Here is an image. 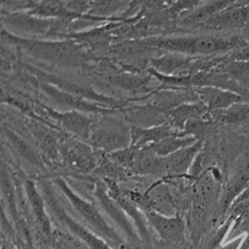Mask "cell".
<instances>
[{
  "label": "cell",
  "mask_w": 249,
  "mask_h": 249,
  "mask_svg": "<svg viewBox=\"0 0 249 249\" xmlns=\"http://www.w3.org/2000/svg\"></svg>",
  "instance_id": "d6a6232c"
},
{
  "label": "cell",
  "mask_w": 249,
  "mask_h": 249,
  "mask_svg": "<svg viewBox=\"0 0 249 249\" xmlns=\"http://www.w3.org/2000/svg\"><path fill=\"white\" fill-rule=\"evenodd\" d=\"M149 44L162 53L192 57L226 55L248 44V36L241 35H186L147 37Z\"/></svg>",
  "instance_id": "6da1fadb"
},
{
  "label": "cell",
  "mask_w": 249,
  "mask_h": 249,
  "mask_svg": "<svg viewBox=\"0 0 249 249\" xmlns=\"http://www.w3.org/2000/svg\"><path fill=\"white\" fill-rule=\"evenodd\" d=\"M39 88L46 95L57 105H60L64 107L70 108V110H77L82 113H110L116 109L104 107L101 106H96L95 104H91L83 100H80L77 97L70 95L68 92L60 90L51 83L43 79H39Z\"/></svg>",
  "instance_id": "e0dca14e"
},
{
  "label": "cell",
  "mask_w": 249,
  "mask_h": 249,
  "mask_svg": "<svg viewBox=\"0 0 249 249\" xmlns=\"http://www.w3.org/2000/svg\"><path fill=\"white\" fill-rule=\"evenodd\" d=\"M1 193H2V209L7 211L14 224H16L21 216L19 213L18 201L16 195V184L9 170V165L2 162L1 165Z\"/></svg>",
  "instance_id": "d4e9b609"
},
{
  "label": "cell",
  "mask_w": 249,
  "mask_h": 249,
  "mask_svg": "<svg viewBox=\"0 0 249 249\" xmlns=\"http://www.w3.org/2000/svg\"><path fill=\"white\" fill-rule=\"evenodd\" d=\"M203 148L204 141L198 140L190 147H184L167 157L160 158V176L163 177V179L189 178V172Z\"/></svg>",
  "instance_id": "8fae6325"
},
{
  "label": "cell",
  "mask_w": 249,
  "mask_h": 249,
  "mask_svg": "<svg viewBox=\"0 0 249 249\" xmlns=\"http://www.w3.org/2000/svg\"><path fill=\"white\" fill-rule=\"evenodd\" d=\"M28 12L36 17L47 20L66 17V1H37L34 9Z\"/></svg>",
  "instance_id": "f1b7e54d"
},
{
  "label": "cell",
  "mask_w": 249,
  "mask_h": 249,
  "mask_svg": "<svg viewBox=\"0 0 249 249\" xmlns=\"http://www.w3.org/2000/svg\"><path fill=\"white\" fill-rule=\"evenodd\" d=\"M233 1H211L201 2L200 5L178 20V27L181 29H201L202 26L219 12L229 8Z\"/></svg>",
  "instance_id": "ffe728a7"
},
{
  "label": "cell",
  "mask_w": 249,
  "mask_h": 249,
  "mask_svg": "<svg viewBox=\"0 0 249 249\" xmlns=\"http://www.w3.org/2000/svg\"><path fill=\"white\" fill-rule=\"evenodd\" d=\"M200 102L209 109L210 112L220 111L229 108L238 103H249V98L232 91L215 87L194 88Z\"/></svg>",
  "instance_id": "d6986e66"
},
{
  "label": "cell",
  "mask_w": 249,
  "mask_h": 249,
  "mask_svg": "<svg viewBox=\"0 0 249 249\" xmlns=\"http://www.w3.org/2000/svg\"><path fill=\"white\" fill-rule=\"evenodd\" d=\"M2 39L36 60L58 67L82 68L93 60L83 46L70 38L61 40L26 38L12 34L2 27Z\"/></svg>",
  "instance_id": "7a4b0ae2"
},
{
  "label": "cell",
  "mask_w": 249,
  "mask_h": 249,
  "mask_svg": "<svg viewBox=\"0 0 249 249\" xmlns=\"http://www.w3.org/2000/svg\"><path fill=\"white\" fill-rule=\"evenodd\" d=\"M94 196L105 213L121 229L130 242L137 244L141 241L136 231V227L134 226L130 217L125 213L120 204L109 194L107 187H106L103 182H96L94 187Z\"/></svg>",
  "instance_id": "4fadbf2b"
},
{
  "label": "cell",
  "mask_w": 249,
  "mask_h": 249,
  "mask_svg": "<svg viewBox=\"0 0 249 249\" xmlns=\"http://www.w3.org/2000/svg\"><path fill=\"white\" fill-rule=\"evenodd\" d=\"M217 68L226 73L241 86L249 90V61L231 60L227 55L226 60Z\"/></svg>",
  "instance_id": "83f0119b"
},
{
  "label": "cell",
  "mask_w": 249,
  "mask_h": 249,
  "mask_svg": "<svg viewBox=\"0 0 249 249\" xmlns=\"http://www.w3.org/2000/svg\"><path fill=\"white\" fill-rule=\"evenodd\" d=\"M40 192L44 197L51 217L57 224L63 227V231H66L79 239L90 249H113L104 239L95 234L88 228L80 224L79 221L75 220L68 214L66 208L57 198L56 194L49 182L42 181L40 183Z\"/></svg>",
  "instance_id": "5b68a950"
},
{
  "label": "cell",
  "mask_w": 249,
  "mask_h": 249,
  "mask_svg": "<svg viewBox=\"0 0 249 249\" xmlns=\"http://www.w3.org/2000/svg\"><path fill=\"white\" fill-rule=\"evenodd\" d=\"M51 246L53 249H90L78 238L57 228L53 230Z\"/></svg>",
  "instance_id": "f546056e"
},
{
  "label": "cell",
  "mask_w": 249,
  "mask_h": 249,
  "mask_svg": "<svg viewBox=\"0 0 249 249\" xmlns=\"http://www.w3.org/2000/svg\"><path fill=\"white\" fill-rule=\"evenodd\" d=\"M126 122L130 126L149 128L153 126L166 124L165 113L159 111L158 109L144 105H124L121 108Z\"/></svg>",
  "instance_id": "7402d4cb"
},
{
  "label": "cell",
  "mask_w": 249,
  "mask_h": 249,
  "mask_svg": "<svg viewBox=\"0 0 249 249\" xmlns=\"http://www.w3.org/2000/svg\"><path fill=\"white\" fill-rule=\"evenodd\" d=\"M184 134L178 132L168 123L153 126L149 128H140L131 126V136H132V147L136 148L151 147L163 139Z\"/></svg>",
  "instance_id": "603a6c76"
},
{
  "label": "cell",
  "mask_w": 249,
  "mask_h": 249,
  "mask_svg": "<svg viewBox=\"0 0 249 249\" xmlns=\"http://www.w3.org/2000/svg\"><path fill=\"white\" fill-rule=\"evenodd\" d=\"M240 249H249V235L246 239V241L242 244V247Z\"/></svg>",
  "instance_id": "1f68e13d"
},
{
  "label": "cell",
  "mask_w": 249,
  "mask_h": 249,
  "mask_svg": "<svg viewBox=\"0 0 249 249\" xmlns=\"http://www.w3.org/2000/svg\"><path fill=\"white\" fill-rule=\"evenodd\" d=\"M1 18L4 29L15 36L26 38L48 36L53 22V20L36 17L28 12L2 13Z\"/></svg>",
  "instance_id": "30bf717a"
},
{
  "label": "cell",
  "mask_w": 249,
  "mask_h": 249,
  "mask_svg": "<svg viewBox=\"0 0 249 249\" xmlns=\"http://www.w3.org/2000/svg\"><path fill=\"white\" fill-rule=\"evenodd\" d=\"M35 107L36 108L37 118L53 121L66 134L85 142L88 141L92 126L96 122L87 114L77 110L57 111L43 104H36Z\"/></svg>",
  "instance_id": "52a82bcc"
},
{
  "label": "cell",
  "mask_w": 249,
  "mask_h": 249,
  "mask_svg": "<svg viewBox=\"0 0 249 249\" xmlns=\"http://www.w3.org/2000/svg\"><path fill=\"white\" fill-rule=\"evenodd\" d=\"M148 226L165 242L180 244L185 237L186 225L180 215H167L154 210L143 211Z\"/></svg>",
  "instance_id": "2e32d148"
},
{
  "label": "cell",
  "mask_w": 249,
  "mask_h": 249,
  "mask_svg": "<svg viewBox=\"0 0 249 249\" xmlns=\"http://www.w3.org/2000/svg\"><path fill=\"white\" fill-rule=\"evenodd\" d=\"M166 122L178 132L184 133L185 127L194 121H212L209 109L200 101L188 103L165 113Z\"/></svg>",
  "instance_id": "ac0fdd59"
},
{
  "label": "cell",
  "mask_w": 249,
  "mask_h": 249,
  "mask_svg": "<svg viewBox=\"0 0 249 249\" xmlns=\"http://www.w3.org/2000/svg\"><path fill=\"white\" fill-rule=\"evenodd\" d=\"M115 111L105 114L100 121L94 123L87 141L94 149L105 154L113 153L132 144L131 126L125 118L113 117Z\"/></svg>",
  "instance_id": "277c9868"
},
{
  "label": "cell",
  "mask_w": 249,
  "mask_h": 249,
  "mask_svg": "<svg viewBox=\"0 0 249 249\" xmlns=\"http://www.w3.org/2000/svg\"><path fill=\"white\" fill-rule=\"evenodd\" d=\"M197 141L198 139H196L193 136H187L186 134H180L167 137L162 141L151 146L150 148L157 156L163 158L180 150L184 147L192 146Z\"/></svg>",
  "instance_id": "4316f807"
},
{
  "label": "cell",
  "mask_w": 249,
  "mask_h": 249,
  "mask_svg": "<svg viewBox=\"0 0 249 249\" xmlns=\"http://www.w3.org/2000/svg\"><path fill=\"white\" fill-rule=\"evenodd\" d=\"M249 186V150L241 155L223 184L216 215H224Z\"/></svg>",
  "instance_id": "ba28073f"
},
{
  "label": "cell",
  "mask_w": 249,
  "mask_h": 249,
  "mask_svg": "<svg viewBox=\"0 0 249 249\" xmlns=\"http://www.w3.org/2000/svg\"><path fill=\"white\" fill-rule=\"evenodd\" d=\"M153 80H155V78L150 75L148 71L146 75H140L137 72L120 71L108 76V82L112 86L122 91L136 94H148L158 89L152 86Z\"/></svg>",
  "instance_id": "44dd1931"
},
{
  "label": "cell",
  "mask_w": 249,
  "mask_h": 249,
  "mask_svg": "<svg viewBox=\"0 0 249 249\" xmlns=\"http://www.w3.org/2000/svg\"><path fill=\"white\" fill-rule=\"evenodd\" d=\"M25 128L42 157L47 161L61 162L60 138L61 135L56 132V127L47 124L39 118L30 117L26 119Z\"/></svg>",
  "instance_id": "9c48e42d"
},
{
  "label": "cell",
  "mask_w": 249,
  "mask_h": 249,
  "mask_svg": "<svg viewBox=\"0 0 249 249\" xmlns=\"http://www.w3.org/2000/svg\"><path fill=\"white\" fill-rule=\"evenodd\" d=\"M200 30L204 31H238L249 30V1L233 3L205 23Z\"/></svg>",
  "instance_id": "5bb4252c"
},
{
  "label": "cell",
  "mask_w": 249,
  "mask_h": 249,
  "mask_svg": "<svg viewBox=\"0 0 249 249\" xmlns=\"http://www.w3.org/2000/svg\"><path fill=\"white\" fill-rule=\"evenodd\" d=\"M23 189L26 204L34 219L35 225L46 243L51 245L54 228H53L52 217L49 214L44 197L32 179H25Z\"/></svg>",
  "instance_id": "7c38bea8"
},
{
  "label": "cell",
  "mask_w": 249,
  "mask_h": 249,
  "mask_svg": "<svg viewBox=\"0 0 249 249\" xmlns=\"http://www.w3.org/2000/svg\"><path fill=\"white\" fill-rule=\"evenodd\" d=\"M53 184L57 189L68 199L72 207L76 210L89 226H91L94 233L104 239L107 243L114 247H123L124 240L122 235L111 226L97 206L86 199L79 196L62 178L53 179Z\"/></svg>",
  "instance_id": "3957f363"
},
{
  "label": "cell",
  "mask_w": 249,
  "mask_h": 249,
  "mask_svg": "<svg viewBox=\"0 0 249 249\" xmlns=\"http://www.w3.org/2000/svg\"><path fill=\"white\" fill-rule=\"evenodd\" d=\"M37 76L40 79L59 88L60 90L66 91L70 95L77 97L80 100H83L86 102H91L96 105L98 104V106H101L104 107H106L107 108H112V109H117V108L121 109L123 107L121 103L118 102L112 97L101 94L83 84H79L68 79H62L56 76L39 73V72H37Z\"/></svg>",
  "instance_id": "9a60e30c"
},
{
  "label": "cell",
  "mask_w": 249,
  "mask_h": 249,
  "mask_svg": "<svg viewBox=\"0 0 249 249\" xmlns=\"http://www.w3.org/2000/svg\"><path fill=\"white\" fill-rule=\"evenodd\" d=\"M248 36V44L244 48L232 52L228 54V57L231 60H241V61H249V36Z\"/></svg>",
  "instance_id": "4dcf8cb0"
},
{
  "label": "cell",
  "mask_w": 249,
  "mask_h": 249,
  "mask_svg": "<svg viewBox=\"0 0 249 249\" xmlns=\"http://www.w3.org/2000/svg\"><path fill=\"white\" fill-rule=\"evenodd\" d=\"M102 152L91 145L66 133L61 134L60 156L63 165L79 174L94 173Z\"/></svg>",
  "instance_id": "8992f818"
},
{
  "label": "cell",
  "mask_w": 249,
  "mask_h": 249,
  "mask_svg": "<svg viewBox=\"0 0 249 249\" xmlns=\"http://www.w3.org/2000/svg\"><path fill=\"white\" fill-rule=\"evenodd\" d=\"M2 132L11 147L19 157L32 166L37 168L44 167V159L39 150L32 143L5 125H3Z\"/></svg>",
  "instance_id": "cb8c5ba5"
},
{
  "label": "cell",
  "mask_w": 249,
  "mask_h": 249,
  "mask_svg": "<svg viewBox=\"0 0 249 249\" xmlns=\"http://www.w3.org/2000/svg\"><path fill=\"white\" fill-rule=\"evenodd\" d=\"M212 121L230 127H249V103H238L229 108L211 112Z\"/></svg>",
  "instance_id": "484cf974"
}]
</instances>
